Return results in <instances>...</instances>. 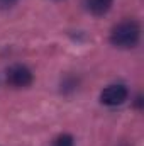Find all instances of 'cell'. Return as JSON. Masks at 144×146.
Returning a JSON list of instances; mask_svg holds the SVG:
<instances>
[{
	"mask_svg": "<svg viewBox=\"0 0 144 146\" xmlns=\"http://www.w3.org/2000/svg\"><path fill=\"white\" fill-rule=\"evenodd\" d=\"M110 44L119 49H132L139 44L141 24L136 19H124L110 29Z\"/></svg>",
	"mask_w": 144,
	"mask_h": 146,
	"instance_id": "6da1fadb",
	"label": "cell"
},
{
	"mask_svg": "<svg viewBox=\"0 0 144 146\" xmlns=\"http://www.w3.org/2000/svg\"><path fill=\"white\" fill-rule=\"evenodd\" d=\"M5 78H7V83L10 87H14V88H27L32 83L34 75H32V70L27 65L14 63V65H10L7 68Z\"/></svg>",
	"mask_w": 144,
	"mask_h": 146,
	"instance_id": "7a4b0ae2",
	"label": "cell"
},
{
	"mask_svg": "<svg viewBox=\"0 0 144 146\" xmlns=\"http://www.w3.org/2000/svg\"><path fill=\"white\" fill-rule=\"evenodd\" d=\"M129 99V88L124 83H110L100 92V102L107 107H119Z\"/></svg>",
	"mask_w": 144,
	"mask_h": 146,
	"instance_id": "3957f363",
	"label": "cell"
},
{
	"mask_svg": "<svg viewBox=\"0 0 144 146\" xmlns=\"http://www.w3.org/2000/svg\"><path fill=\"white\" fill-rule=\"evenodd\" d=\"M112 3H114V0H83L85 9H87L92 15H95V17L105 15L108 10H110Z\"/></svg>",
	"mask_w": 144,
	"mask_h": 146,
	"instance_id": "277c9868",
	"label": "cell"
},
{
	"mask_svg": "<svg viewBox=\"0 0 144 146\" xmlns=\"http://www.w3.org/2000/svg\"><path fill=\"white\" fill-rule=\"evenodd\" d=\"M51 146H75V138H73L71 134H68V133L58 134V136L53 139Z\"/></svg>",
	"mask_w": 144,
	"mask_h": 146,
	"instance_id": "5b68a950",
	"label": "cell"
},
{
	"mask_svg": "<svg viewBox=\"0 0 144 146\" xmlns=\"http://www.w3.org/2000/svg\"><path fill=\"white\" fill-rule=\"evenodd\" d=\"M15 3H17V0H0V7L2 9H9V7H12Z\"/></svg>",
	"mask_w": 144,
	"mask_h": 146,
	"instance_id": "8992f818",
	"label": "cell"
}]
</instances>
